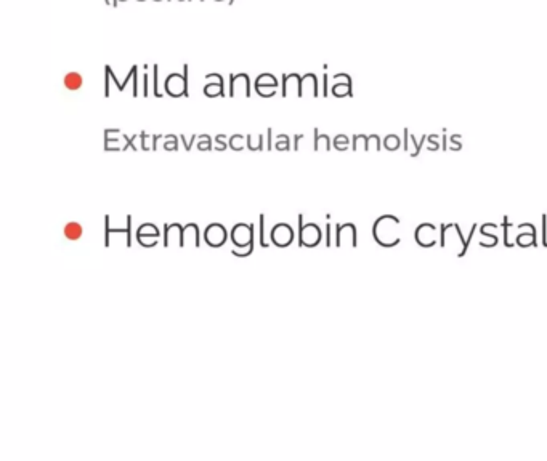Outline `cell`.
<instances>
[{"instance_id": "cell-16", "label": "cell", "mask_w": 547, "mask_h": 461, "mask_svg": "<svg viewBox=\"0 0 547 461\" xmlns=\"http://www.w3.org/2000/svg\"><path fill=\"white\" fill-rule=\"evenodd\" d=\"M228 4H230V5H233V4H234V0H230V2H228Z\"/></svg>"}, {"instance_id": "cell-5", "label": "cell", "mask_w": 547, "mask_h": 461, "mask_svg": "<svg viewBox=\"0 0 547 461\" xmlns=\"http://www.w3.org/2000/svg\"><path fill=\"white\" fill-rule=\"evenodd\" d=\"M63 83H65V87L68 90L75 92V90H79L82 87V83H84V77H82V74L79 73H68L65 75V79H63Z\"/></svg>"}, {"instance_id": "cell-17", "label": "cell", "mask_w": 547, "mask_h": 461, "mask_svg": "<svg viewBox=\"0 0 547 461\" xmlns=\"http://www.w3.org/2000/svg\"><path fill=\"white\" fill-rule=\"evenodd\" d=\"M138 2H145V0H138Z\"/></svg>"}, {"instance_id": "cell-13", "label": "cell", "mask_w": 547, "mask_h": 461, "mask_svg": "<svg viewBox=\"0 0 547 461\" xmlns=\"http://www.w3.org/2000/svg\"><path fill=\"white\" fill-rule=\"evenodd\" d=\"M143 80H145V95H148V74L143 75Z\"/></svg>"}, {"instance_id": "cell-4", "label": "cell", "mask_w": 547, "mask_h": 461, "mask_svg": "<svg viewBox=\"0 0 547 461\" xmlns=\"http://www.w3.org/2000/svg\"><path fill=\"white\" fill-rule=\"evenodd\" d=\"M416 240L422 247H434L437 243V228L434 224H422L416 229Z\"/></svg>"}, {"instance_id": "cell-12", "label": "cell", "mask_w": 547, "mask_h": 461, "mask_svg": "<svg viewBox=\"0 0 547 461\" xmlns=\"http://www.w3.org/2000/svg\"><path fill=\"white\" fill-rule=\"evenodd\" d=\"M155 93L156 96H161V93L157 92V64H155Z\"/></svg>"}, {"instance_id": "cell-11", "label": "cell", "mask_w": 547, "mask_h": 461, "mask_svg": "<svg viewBox=\"0 0 547 461\" xmlns=\"http://www.w3.org/2000/svg\"><path fill=\"white\" fill-rule=\"evenodd\" d=\"M334 143H335V146L340 149V147H345V146L348 144V138H347V137H337Z\"/></svg>"}, {"instance_id": "cell-9", "label": "cell", "mask_w": 547, "mask_h": 461, "mask_svg": "<svg viewBox=\"0 0 547 461\" xmlns=\"http://www.w3.org/2000/svg\"><path fill=\"white\" fill-rule=\"evenodd\" d=\"M262 82L269 83V85H270V83H271L273 87H276V85H278V80H276V77H275V75H271V74H262V75H260L259 79L256 80V85H259V83H262Z\"/></svg>"}, {"instance_id": "cell-7", "label": "cell", "mask_w": 547, "mask_h": 461, "mask_svg": "<svg viewBox=\"0 0 547 461\" xmlns=\"http://www.w3.org/2000/svg\"><path fill=\"white\" fill-rule=\"evenodd\" d=\"M333 93L335 96H352V82H343V83H334Z\"/></svg>"}, {"instance_id": "cell-14", "label": "cell", "mask_w": 547, "mask_h": 461, "mask_svg": "<svg viewBox=\"0 0 547 461\" xmlns=\"http://www.w3.org/2000/svg\"><path fill=\"white\" fill-rule=\"evenodd\" d=\"M119 2H125V0H113L111 5H113V6H118V4H119Z\"/></svg>"}, {"instance_id": "cell-6", "label": "cell", "mask_w": 547, "mask_h": 461, "mask_svg": "<svg viewBox=\"0 0 547 461\" xmlns=\"http://www.w3.org/2000/svg\"><path fill=\"white\" fill-rule=\"evenodd\" d=\"M65 235L69 240H78L82 237V226L78 223H69L65 226Z\"/></svg>"}, {"instance_id": "cell-8", "label": "cell", "mask_w": 547, "mask_h": 461, "mask_svg": "<svg viewBox=\"0 0 547 461\" xmlns=\"http://www.w3.org/2000/svg\"><path fill=\"white\" fill-rule=\"evenodd\" d=\"M384 144H385V147L389 151H397L398 147L402 146V141H400V138L397 137V134H389V137L384 139Z\"/></svg>"}, {"instance_id": "cell-15", "label": "cell", "mask_w": 547, "mask_h": 461, "mask_svg": "<svg viewBox=\"0 0 547 461\" xmlns=\"http://www.w3.org/2000/svg\"><path fill=\"white\" fill-rule=\"evenodd\" d=\"M105 2H106L108 5H111V0H105Z\"/></svg>"}, {"instance_id": "cell-3", "label": "cell", "mask_w": 547, "mask_h": 461, "mask_svg": "<svg viewBox=\"0 0 547 461\" xmlns=\"http://www.w3.org/2000/svg\"><path fill=\"white\" fill-rule=\"evenodd\" d=\"M165 92L174 96H188V64L183 66V75L174 73L165 79Z\"/></svg>"}, {"instance_id": "cell-1", "label": "cell", "mask_w": 547, "mask_h": 461, "mask_svg": "<svg viewBox=\"0 0 547 461\" xmlns=\"http://www.w3.org/2000/svg\"><path fill=\"white\" fill-rule=\"evenodd\" d=\"M398 228H400L398 218L382 216L376 223V226H374V235H376V240L384 247L397 245V243H400Z\"/></svg>"}, {"instance_id": "cell-10", "label": "cell", "mask_w": 547, "mask_h": 461, "mask_svg": "<svg viewBox=\"0 0 547 461\" xmlns=\"http://www.w3.org/2000/svg\"><path fill=\"white\" fill-rule=\"evenodd\" d=\"M380 149V139L377 134H373V137L368 138V143H366V149Z\"/></svg>"}, {"instance_id": "cell-2", "label": "cell", "mask_w": 547, "mask_h": 461, "mask_svg": "<svg viewBox=\"0 0 547 461\" xmlns=\"http://www.w3.org/2000/svg\"><path fill=\"white\" fill-rule=\"evenodd\" d=\"M442 247L456 253V256H459V258L466 253L467 242L464 240L462 233L457 224H448V226L444 228L442 226Z\"/></svg>"}]
</instances>
